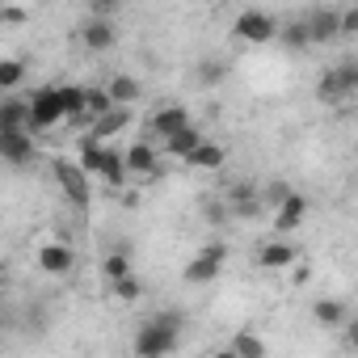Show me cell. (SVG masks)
I'll use <instances>...</instances> for the list:
<instances>
[{"label":"cell","instance_id":"obj_1","mask_svg":"<svg viewBox=\"0 0 358 358\" xmlns=\"http://www.w3.org/2000/svg\"><path fill=\"white\" fill-rule=\"evenodd\" d=\"M177 345H182V316H177V312H156V316H148V320L135 329V341H131V350H135L139 358H164V354H173Z\"/></svg>","mask_w":358,"mask_h":358},{"label":"cell","instance_id":"obj_2","mask_svg":"<svg viewBox=\"0 0 358 358\" xmlns=\"http://www.w3.org/2000/svg\"><path fill=\"white\" fill-rule=\"evenodd\" d=\"M354 93H358V64H354V59L329 68V72L316 80V101H324V106H341V101H350Z\"/></svg>","mask_w":358,"mask_h":358},{"label":"cell","instance_id":"obj_3","mask_svg":"<svg viewBox=\"0 0 358 358\" xmlns=\"http://www.w3.org/2000/svg\"><path fill=\"white\" fill-rule=\"evenodd\" d=\"M30 118H26V131L30 135H43V131H51V127H59L68 114H64V101H59V85H47V89H38L30 101Z\"/></svg>","mask_w":358,"mask_h":358},{"label":"cell","instance_id":"obj_4","mask_svg":"<svg viewBox=\"0 0 358 358\" xmlns=\"http://www.w3.org/2000/svg\"><path fill=\"white\" fill-rule=\"evenodd\" d=\"M55 182L64 186V194H68V203L72 207H89L93 203V177L76 164V160H55Z\"/></svg>","mask_w":358,"mask_h":358},{"label":"cell","instance_id":"obj_5","mask_svg":"<svg viewBox=\"0 0 358 358\" xmlns=\"http://www.w3.org/2000/svg\"><path fill=\"white\" fill-rule=\"evenodd\" d=\"M232 34L249 47H266L270 38H278V22L266 13V9H245L236 22H232Z\"/></svg>","mask_w":358,"mask_h":358},{"label":"cell","instance_id":"obj_6","mask_svg":"<svg viewBox=\"0 0 358 358\" xmlns=\"http://www.w3.org/2000/svg\"><path fill=\"white\" fill-rule=\"evenodd\" d=\"M224 262H228V245H207V249H199L190 262H186V282H194V287H203V282H215L220 274H224Z\"/></svg>","mask_w":358,"mask_h":358},{"label":"cell","instance_id":"obj_7","mask_svg":"<svg viewBox=\"0 0 358 358\" xmlns=\"http://www.w3.org/2000/svg\"><path fill=\"white\" fill-rule=\"evenodd\" d=\"M34 156H38V143H34V135H30L26 127H17V131H0V160H5V164L26 169Z\"/></svg>","mask_w":358,"mask_h":358},{"label":"cell","instance_id":"obj_8","mask_svg":"<svg viewBox=\"0 0 358 358\" xmlns=\"http://www.w3.org/2000/svg\"><path fill=\"white\" fill-rule=\"evenodd\" d=\"M38 270L51 274V278H68V274L76 270V249L64 245V241H47V245L38 249Z\"/></svg>","mask_w":358,"mask_h":358},{"label":"cell","instance_id":"obj_9","mask_svg":"<svg viewBox=\"0 0 358 358\" xmlns=\"http://www.w3.org/2000/svg\"><path fill=\"white\" fill-rule=\"evenodd\" d=\"M122 164H127V177L135 173V177H156L160 173V152L148 143V139H139V143H131L127 152H122Z\"/></svg>","mask_w":358,"mask_h":358},{"label":"cell","instance_id":"obj_10","mask_svg":"<svg viewBox=\"0 0 358 358\" xmlns=\"http://www.w3.org/2000/svg\"><path fill=\"white\" fill-rule=\"evenodd\" d=\"M303 215H308V199H303V194H287V199H278L274 232H278V236H291V232L303 224Z\"/></svg>","mask_w":358,"mask_h":358},{"label":"cell","instance_id":"obj_11","mask_svg":"<svg viewBox=\"0 0 358 358\" xmlns=\"http://www.w3.org/2000/svg\"><path fill=\"white\" fill-rule=\"evenodd\" d=\"M303 30H308V43L312 47H324L337 38V9H312L303 17Z\"/></svg>","mask_w":358,"mask_h":358},{"label":"cell","instance_id":"obj_12","mask_svg":"<svg viewBox=\"0 0 358 358\" xmlns=\"http://www.w3.org/2000/svg\"><path fill=\"white\" fill-rule=\"evenodd\" d=\"M295 257H299V249L287 236H278V241H270V245L257 249V266L262 270H287V266H295Z\"/></svg>","mask_w":358,"mask_h":358},{"label":"cell","instance_id":"obj_13","mask_svg":"<svg viewBox=\"0 0 358 358\" xmlns=\"http://www.w3.org/2000/svg\"><path fill=\"white\" fill-rule=\"evenodd\" d=\"M80 43H85L89 51H110V47L118 43V34H114L110 17H89V22L80 26Z\"/></svg>","mask_w":358,"mask_h":358},{"label":"cell","instance_id":"obj_14","mask_svg":"<svg viewBox=\"0 0 358 358\" xmlns=\"http://www.w3.org/2000/svg\"><path fill=\"white\" fill-rule=\"evenodd\" d=\"M186 122H190V110H186V106H160V110H152V118H148V127H152L156 139L173 135L177 127H186Z\"/></svg>","mask_w":358,"mask_h":358},{"label":"cell","instance_id":"obj_15","mask_svg":"<svg viewBox=\"0 0 358 358\" xmlns=\"http://www.w3.org/2000/svg\"><path fill=\"white\" fill-rule=\"evenodd\" d=\"M203 143V131L194 127V122H186V127H177L173 135H164V156H177V160H186L194 148Z\"/></svg>","mask_w":358,"mask_h":358},{"label":"cell","instance_id":"obj_16","mask_svg":"<svg viewBox=\"0 0 358 358\" xmlns=\"http://www.w3.org/2000/svg\"><path fill=\"white\" fill-rule=\"evenodd\" d=\"M97 182H106V186H122L127 182V164H122V148H110L106 143V152H101V164H97Z\"/></svg>","mask_w":358,"mask_h":358},{"label":"cell","instance_id":"obj_17","mask_svg":"<svg viewBox=\"0 0 358 358\" xmlns=\"http://www.w3.org/2000/svg\"><path fill=\"white\" fill-rule=\"evenodd\" d=\"M106 93H110V101H114V106H135V101H139V93H143V85H139L131 72H118V76H110V80H106Z\"/></svg>","mask_w":358,"mask_h":358},{"label":"cell","instance_id":"obj_18","mask_svg":"<svg viewBox=\"0 0 358 358\" xmlns=\"http://www.w3.org/2000/svg\"><path fill=\"white\" fill-rule=\"evenodd\" d=\"M127 122H131V106H110L106 114H97V118H93V127H89V131H93L97 139H114Z\"/></svg>","mask_w":358,"mask_h":358},{"label":"cell","instance_id":"obj_19","mask_svg":"<svg viewBox=\"0 0 358 358\" xmlns=\"http://www.w3.org/2000/svg\"><path fill=\"white\" fill-rule=\"evenodd\" d=\"M312 316H316V324H324V329H341V324H350V308H345V299H316L312 303Z\"/></svg>","mask_w":358,"mask_h":358},{"label":"cell","instance_id":"obj_20","mask_svg":"<svg viewBox=\"0 0 358 358\" xmlns=\"http://www.w3.org/2000/svg\"><path fill=\"white\" fill-rule=\"evenodd\" d=\"M26 118H30V106L17 93H0V131H17L26 127Z\"/></svg>","mask_w":358,"mask_h":358},{"label":"cell","instance_id":"obj_21","mask_svg":"<svg viewBox=\"0 0 358 358\" xmlns=\"http://www.w3.org/2000/svg\"><path fill=\"white\" fill-rule=\"evenodd\" d=\"M224 156H228V152H224L220 143H207V139H203V143L186 156V164H190V169H224Z\"/></svg>","mask_w":358,"mask_h":358},{"label":"cell","instance_id":"obj_22","mask_svg":"<svg viewBox=\"0 0 358 358\" xmlns=\"http://www.w3.org/2000/svg\"><path fill=\"white\" fill-rule=\"evenodd\" d=\"M26 80V59H0V93H13Z\"/></svg>","mask_w":358,"mask_h":358},{"label":"cell","instance_id":"obj_23","mask_svg":"<svg viewBox=\"0 0 358 358\" xmlns=\"http://www.w3.org/2000/svg\"><path fill=\"white\" fill-rule=\"evenodd\" d=\"M228 354H236V358H262L266 354V341L257 333H236L232 345H228Z\"/></svg>","mask_w":358,"mask_h":358},{"label":"cell","instance_id":"obj_24","mask_svg":"<svg viewBox=\"0 0 358 358\" xmlns=\"http://www.w3.org/2000/svg\"><path fill=\"white\" fill-rule=\"evenodd\" d=\"M59 101L68 118H85V85H59Z\"/></svg>","mask_w":358,"mask_h":358},{"label":"cell","instance_id":"obj_25","mask_svg":"<svg viewBox=\"0 0 358 358\" xmlns=\"http://www.w3.org/2000/svg\"><path fill=\"white\" fill-rule=\"evenodd\" d=\"M110 291H114V299H122V303H135V299L143 295V282H139L135 274H122V278H114V282H110Z\"/></svg>","mask_w":358,"mask_h":358},{"label":"cell","instance_id":"obj_26","mask_svg":"<svg viewBox=\"0 0 358 358\" xmlns=\"http://www.w3.org/2000/svg\"><path fill=\"white\" fill-rule=\"evenodd\" d=\"M110 106H114V101H110L106 85H101V89H85V118H89V122H93L97 114H106Z\"/></svg>","mask_w":358,"mask_h":358},{"label":"cell","instance_id":"obj_27","mask_svg":"<svg viewBox=\"0 0 358 358\" xmlns=\"http://www.w3.org/2000/svg\"><path fill=\"white\" fill-rule=\"evenodd\" d=\"M224 76H228V64H224V59H203V64H199V80H203L207 89L220 85Z\"/></svg>","mask_w":358,"mask_h":358},{"label":"cell","instance_id":"obj_28","mask_svg":"<svg viewBox=\"0 0 358 358\" xmlns=\"http://www.w3.org/2000/svg\"><path fill=\"white\" fill-rule=\"evenodd\" d=\"M354 34H358V9L345 5V9H337V38H354Z\"/></svg>","mask_w":358,"mask_h":358},{"label":"cell","instance_id":"obj_29","mask_svg":"<svg viewBox=\"0 0 358 358\" xmlns=\"http://www.w3.org/2000/svg\"><path fill=\"white\" fill-rule=\"evenodd\" d=\"M282 43H287L291 51H308V47H312V43H308V30H303V17L291 22V26L282 30Z\"/></svg>","mask_w":358,"mask_h":358},{"label":"cell","instance_id":"obj_30","mask_svg":"<svg viewBox=\"0 0 358 358\" xmlns=\"http://www.w3.org/2000/svg\"><path fill=\"white\" fill-rule=\"evenodd\" d=\"M101 274L114 282V278H122V274H131V257L127 253H110L106 262H101Z\"/></svg>","mask_w":358,"mask_h":358},{"label":"cell","instance_id":"obj_31","mask_svg":"<svg viewBox=\"0 0 358 358\" xmlns=\"http://www.w3.org/2000/svg\"><path fill=\"white\" fill-rule=\"evenodd\" d=\"M93 9H97V17H110L114 9H122V0H93Z\"/></svg>","mask_w":358,"mask_h":358},{"label":"cell","instance_id":"obj_32","mask_svg":"<svg viewBox=\"0 0 358 358\" xmlns=\"http://www.w3.org/2000/svg\"><path fill=\"white\" fill-rule=\"evenodd\" d=\"M0 287H5V266H0Z\"/></svg>","mask_w":358,"mask_h":358}]
</instances>
